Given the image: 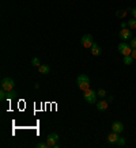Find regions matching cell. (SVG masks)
Instances as JSON below:
<instances>
[{"instance_id":"277c9868","label":"cell","mask_w":136,"mask_h":148,"mask_svg":"<svg viewBox=\"0 0 136 148\" xmlns=\"http://www.w3.org/2000/svg\"><path fill=\"white\" fill-rule=\"evenodd\" d=\"M117 50H118V53H121L122 56H129V54L132 53L131 45H129V44H125V42H121V44H118Z\"/></svg>"},{"instance_id":"6da1fadb","label":"cell","mask_w":136,"mask_h":148,"mask_svg":"<svg viewBox=\"0 0 136 148\" xmlns=\"http://www.w3.org/2000/svg\"><path fill=\"white\" fill-rule=\"evenodd\" d=\"M84 94H83V98L86 101L87 103H95L97 102V98H98V94L95 92L93 88H89V90L83 91Z\"/></svg>"},{"instance_id":"603a6c76","label":"cell","mask_w":136,"mask_h":148,"mask_svg":"<svg viewBox=\"0 0 136 148\" xmlns=\"http://www.w3.org/2000/svg\"><path fill=\"white\" fill-rule=\"evenodd\" d=\"M37 148H48V144L46 143H38L37 144Z\"/></svg>"},{"instance_id":"d4e9b609","label":"cell","mask_w":136,"mask_h":148,"mask_svg":"<svg viewBox=\"0 0 136 148\" xmlns=\"http://www.w3.org/2000/svg\"><path fill=\"white\" fill-rule=\"evenodd\" d=\"M120 26H121V29H127V27H128V22H121V25H120Z\"/></svg>"},{"instance_id":"ac0fdd59","label":"cell","mask_w":136,"mask_h":148,"mask_svg":"<svg viewBox=\"0 0 136 148\" xmlns=\"http://www.w3.org/2000/svg\"><path fill=\"white\" fill-rule=\"evenodd\" d=\"M32 65L33 67H36V68H38L41 65V61H40V58H37V57H34L32 60Z\"/></svg>"},{"instance_id":"52a82bcc","label":"cell","mask_w":136,"mask_h":148,"mask_svg":"<svg viewBox=\"0 0 136 148\" xmlns=\"http://www.w3.org/2000/svg\"><path fill=\"white\" fill-rule=\"evenodd\" d=\"M112 130L116 132V133H122L124 132V124L120 121H114L112 124Z\"/></svg>"},{"instance_id":"ba28073f","label":"cell","mask_w":136,"mask_h":148,"mask_svg":"<svg viewBox=\"0 0 136 148\" xmlns=\"http://www.w3.org/2000/svg\"><path fill=\"white\" fill-rule=\"evenodd\" d=\"M109 106V102L106 99H100V101H97V109L100 110V112H105Z\"/></svg>"},{"instance_id":"484cf974","label":"cell","mask_w":136,"mask_h":148,"mask_svg":"<svg viewBox=\"0 0 136 148\" xmlns=\"http://www.w3.org/2000/svg\"><path fill=\"white\" fill-rule=\"evenodd\" d=\"M131 56L133 58H136V49H132V53H131Z\"/></svg>"},{"instance_id":"e0dca14e","label":"cell","mask_w":136,"mask_h":148,"mask_svg":"<svg viewBox=\"0 0 136 148\" xmlns=\"http://www.w3.org/2000/svg\"><path fill=\"white\" fill-rule=\"evenodd\" d=\"M78 87H79L82 91H86V90H89V88H90V83H79V84H78Z\"/></svg>"},{"instance_id":"5bb4252c","label":"cell","mask_w":136,"mask_h":148,"mask_svg":"<svg viewBox=\"0 0 136 148\" xmlns=\"http://www.w3.org/2000/svg\"><path fill=\"white\" fill-rule=\"evenodd\" d=\"M133 60H135V58H133L131 54H129V56H124V58H122V63L125 64V65H132Z\"/></svg>"},{"instance_id":"4316f807","label":"cell","mask_w":136,"mask_h":148,"mask_svg":"<svg viewBox=\"0 0 136 148\" xmlns=\"http://www.w3.org/2000/svg\"><path fill=\"white\" fill-rule=\"evenodd\" d=\"M113 101H114V97H112V95L108 97V102H113Z\"/></svg>"},{"instance_id":"d6986e66","label":"cell","mask_w":136,"mask_h":148,"mask_svg":"<svg viewBox=\"0 0 136 148\" xmlns=\"http://www.w3.org/2000/svg\"><path fill=\"white\" fill-rule=\"evenodd\" d=\"M5 99H7V91L1 88V90H0V101L3 102V101H5Z\"/></svg>"},{"instance_id":"3957f363","label":"cell","mask_w":136,"mask_h":148,"mask_svg":"<svg viewBox=\"0 0 136 148\" xmlns=\"http://www.w3.org/2000/svg\"><path fill=\"white\" fill-rule=\"evenodd\" d=\"M59 135L56 133V132H52V133H49L48 135V137H46V144H48V148H53L56 144L59 143Z\"/></svg>"},{"instance_id":"9a60e30c","label":"cell","mask_w":136,"mask_h":148,"mask_svg":"<svg viewBox=\"0 0 136 148\" xmlns=\"http://www.w3.org/2000/svg\"><path fill=\"white\" fill-rule=\"evenodd\" d=\"M127 11L128 10H118L117 12H116V16H117V18H125V16H127Z\"/></svg>"},{"instance_id":"44dd1931","label":"cell","mask_w":136,"mask_h":148,"mask_svg":"<svg viewBox=\"0 0 136 148\" xmlns=\"http://www.w3.org/2000/svg\"><path fill=\"white\" fill-rule=\"evenodd\" d=\"M97 94H98L100 98H105V97H106V91H105L104 88H100V90L97 91Z\"/></svg>"},{"instance_id":"7a4b0ae2","label":"cell","mask_w":136,"mask_h":148,"mask_svg":"<svg viewBox=\"0 0 136 148\" xmlns=\"http://www.w3.org/2000/svg\"><path fill=\"white\" fill-rule=\"evenodd\" d=\"M15 87V82L12 77H3L1 79V88L5 91H11Z\"/></svg>"},{"instance_id":"7402d4cb","label":"cell","mask_w":136,"mask_h":148,"mask_svg":"<svg viewBox=\"0 0 136 148\" xmlns=\"http://www.w3.org/2000/svg\"><path fill=\"white\" fill-rule=\"evenodd\" d=\"M129 45H131L132 49H136V37H135V38H132V40L129 41Z\"/></svg>"},{"instance_id":"5b68a950","label":"cell","mask_w":136,"mask_h":148,"mask_svg":"<svg viewBox=\"0 0 136 148\" xmlns=\"http://www.w3.org/2000/svg\"><path fill=\"white\" fill-rule=\"evenodd\" d=\"M118 36H120V38H121L124 42H125V41H131L132 40V30L129 29V27H127V29H121L120 33H118Z\"/></svg>"},{"instance_id":"8992f818","label":"cell","mask_w":136,"mask_h":148,"mask_svg":"<svg viewBox=\"0 0 136 148\" xmlns=\"http://www.w3.org/2000/svg\"><path fill=\"white\" fill-rule=\"evenodd\" d=\"M80 42H82V45L84 46V48H91L93 44H94V38H93L91 34H84V36L82 37Z\"/></svg>"},{"instance_id":"7c38bea8","label":"cell","mask_w":136,"mask_h":148,"mask_svg":"<svg viewBox=\"0 0 136 148\" xmlns=\"http://www.w3.org/2000/svg\"><path fill=\"white\" fill-rule=\"evenodd\" d=\"M76 83H90V77L87 76V75H79L76 77Z\"/></svg>"},{"instance_id":"ffe728a7","label":"cell","mask_w":136,"mask_h":148,"mask_svg":"<svg viewBox=\"0 0 136 148\" xmlns=\"http://www.w3.org/2000/svg\"><path fill=\"white\" fill-rule=\"evenodd\" d=\"M125 143H127V140L120 136V137H118V140H117V145H118V147H124V145H125Z\"/></svg>"},{"instance_id":"9c48e42d","label":"cell","mask_w":136,"mask_h":148,"mask_svg":"<svg viewBox=\"0 0 136 148\" xmlns=\"http://www.w3.org/2000/svg\"><path fill=\"white\" fill-rule=\"evenodd\" d=\"M118 137H120V133H116V132H113V130H112V132L109 133V136H108L109 144H117Z\"/></svg>"},{"instance_id":"2e32d148","label":"cell","mask_w":136,"mask_h":148,"mask_svg":"<svg viewBox=\"0 0 136 148\" xmlns=\"http://www.w3.org/2000/svg\"><path fill=\"white\" fill-rule=\"evenodd\" d=\"M128 27H129L131 30H135L136 29V19L135 18H131L128 21Z\"/></svg>"},{"instance_id":"4fadbf2b","label":"cell","mask_w":136,"mask_h":148,"mask_svg":"<svg viewBox=\"0 0 136 148\" xmlns=\"http://www.w3.org/2000/svg\"><path fill=\"white\" fill-rule=\"evenodd\" d=\"M18 97V92L15 90H11V91H7V101H12Z\"/></svg>"},{"instance_id":"cb8c5ba5","label":"cell","mask_w":136,"mask_h":148,"mask_svg":"<svg viewBox=\"0 0 136 148\" xmlns=\"http://www.w3.org/2000/svg\"><path fill=\"white\" fill-rule=\"evenodd\" d=\"M128 11L132 14V18L136 19V8H131V10H128Z\"/></svg>"},{"instance_id":"8fae6325","label":"cell","mask_w":136,"mask_h":148,"mask_svg":"<svg viewBox=\"0 0 136 148\" xmlns=\"http://www.w3.org/2000/svg\"><path fill=\"white\" fill-rule=\"evenodd\" d=\"M91 49V54H94V56H100L101 53H102V49H101V46L98 45V44H93V46L90 48Z\"/></svg>"},{"instance_id":"30bf717a","label":"cell","mask_w":136,"mask_h":148,"mask_svg":"<svg viewBox=\"0 0 136 148\" xmlns=\"http://www.w3.org/2000/svg\"><path fill=\"white\" fill-rule=\"evenodd\" d=\"M37 69H38V72L42 73V75H49L50 73V67L49 65H46V64H41Z\"/></svg>"}]
</instances>
